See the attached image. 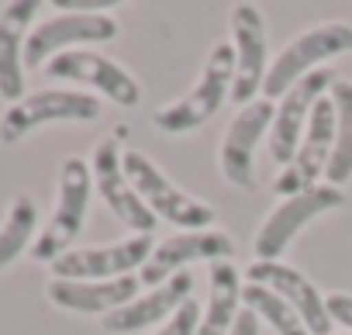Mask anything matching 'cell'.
<instances>
[{"mask_svg": "<svg viewBox=\"0 0 352 335\" xmlns=\"http://www.w3.org/2000/svg\"><path fill=\"white\" fill-rule=\"evenodd\" d=\"M121 166H124L128 184L135 187V194L145 201V208L155 218L184 228V232H204V228L214 225V208L190 197V194H184L148 155H142L135 149L121 152Z\"/></svg>", "mask_w": 352, "mask_h": 335, "instance_id": "6da1fadb", "label": "cell"}, {"mask_svg": "<svg viewBox=\"0 0 352 335\" xmlns=\"http://www.w3.org/2000/svg\"><path fill=\"white\" fill-rule=\"evenodd\" d=\"M232 83H235V45L218 42L211 49L194 90L184 100L155 111V128H162L166 135L197 131L201 125H208L221 111L225 100H232Z\"/></svg>", "mask_w": 352, "mask_h": 335, "instance_id": "7a4b0ae2", "label": "cell"}, {"mask_svg": "<svg viewBox=\"0 0 352 335\" xmlns=\"http://www.w3.org/2000/svg\"><path fill=\"white\" fill-rule=\"evenodd\" d=\"M90 187H94L90 166L80 155H69L63 162V170H59V201H56V211H52L45 232L32 242V256L38 263H56L80 239L83 221H87V208H90Z\"/></svg>", "mask_w": 352, "mask_h": 335, "instance_id": "3957f363", "label": "cell"}, {"mask_svg": "<svg viewBox=\"0 0 352 335\" xmlns=\"http://www.w3.org/2000/svg\"><path fill=\"white\" fill-rule=\"evenodd\" d=\"M345 52H352V28L345 21H328V25H318V28L290 39L283 45V52L270 63V73L263 83L266 100L273 104V97H283L294 83L311 76L314 66H321L324 59L345 56Z\"/></svg>", "mask_w": 352, "mask_h": 335, "instance_id": "277c9868", "label": "cell"}, {"mask_svg": "<svg viewBox=\"0 0 352 335\" xmlns=\"http://www.w3.org/2000/svg\"><path fill=\"white\" fill-rule=\"evenodd\" d=\"M342 204H345V191L342 187H331V184H318V187H311V191H304L297 197L280 201L270 211V218L263 221V228H259V235L252 242L256 259L276 263L304 225H311L314 218H321V215H328V211H335Z\"/></svg>", "mask_w": 352, "mask_h": 335, "instance_id": "5b68a950", "label": "cell"}, {"mask_svg": "<svg viewBox=\"0 0 352 335\" xmlns=\"http://www.w3.org/2000/svg\"><path fill=\"white\" fill-rule=\"evenodd\" d=\"M100 118V100L80 90H38L18 104H11L0 118V142L14 145L28 131L52 121H94Z\"/></svg>", "mask_w": 352, "mask_h": 335, "instance_id": "8992f818", "label": "cell"}, {"mask_svg": "<svg viewBox=\"0 0 352 335\" xmlns=\"http://www.w3.org/2000/svg\"><path fill=\"white\" fill-rule=\"evenodd\" d=\"M331 145H335V104L324 94L314 104V111H311V121H307V131L300 138L297 155L290 159V166H283L280 177L273 180V191L287 201V197H297V194L318 187V180L328 170Z\"/></svg>", "mask_w": 352, "mask_h": 335, "instance_id": "52a82bcc", "label": "cell"}, {"mask_svg": "<svg viewBox=\"0 0 352 335\" xmlns=\"http://www.w3.org/2000/svg\"><path fill=\"white\" fill-rule=\"evenodd\" d=\"M235 256V242L228 232L221 228H204V232H176L169 239H162L145 270H142V283H152V287H162L169 277L184 273L187 263H225Z\"/></svg>", "mask_w": 352, "mask_h": 335, "instance_id": "ba28073f", "label": "cell"}, {"mask_svg": "<svg viewBox=\"0 0 352 335\" xmlns=\"http://www.w3.org/2000/svg\"><path fill=\"white\" fill-rule=\"evenodd\" d=\"M152 249V235H131L97 249H69L52 263V280H121L131 277L135 266H145Z\"/></svg>", "mask_w": 352, "mask_h": 335, "instance_id": "9c48e42d", "label": "cell"}, {"mask_svg": "<svg viewBox=\"0 0 352 335\" xmlns=\"http://www.w3.org/2000/svg\"><path fill=\"white\" fill-rule=\"evenodd\" d=\"M232 45H235V83L232 100L239 107L252 104L263 94L270 73V49H266V25L256 4H235L232 11Z\"/></svg>", "mask_w": 352, "mask_h": 335, "instance_id": "30bf717a", "label": "cell"}, {"mask_svg": "<svg viewBox=\"0 0 352 335\" xmlns=\"http://www.w3.org/2000/svg\"><path fill=\"white\" fill-rule=\"evenodd\" d=\"M331 76L328 69H314L311 76H304L300 83H294L283 97H280V107L273 114V128H270V155L273 162L280 166H290V159L297 155L300 149V138L307 131V121H311V111L314 104L331 90Z\"/></svg>", "mask_w": 352, "mask_h": 335, "instance_id": "8fae6325", "label": "cell"}, {"mask_svg": "<svg viewBox=\"0 0 352 335\" xmlns=\"http://www.w3.org/2000/svg\"><path fill=\"white\" fill-rule=\"evenodd\" d=\"M49 76H56V80H73V83H87V87H94V90H100L107 100H114L118 107H135L138 104V97H142V87L135 83V76L121 66V63H114V59H107V56H100V52H87V49H66V52H59L56 59H49Z\"/></svg>", "mask_w": 352, "mask_h": 335, "instance_id": "7c38bea8", "label": "cell"}, {"mask_svg": "<svg viewBox=\"0 0 352 335\" xmlns=\"http://www.w3.org/2000/svg\"><path fill=\"white\" fill-rule=\"evenodd\" d=\"M118 35V21L111 14H59L32 28L25 42V66L38 69L42 63L66 52V45L80 42H111Z\"/></svg>", "mask_w": 352, "mask_h": 335, "instance_id": "4fadbf2b", "label": "cell"}, {"mask_svg": "<svg viewBox=\"0 0 352 335\" xmlns=\"http://www.w3.org/2000/svg\"><path fill=\"white\" fill-rule=\"evenodd\" d=\"M273 114L276 111H273L270 100H252V104L239 107V114L232 118L225 142H221V173L232 187H239V191L256 187L252 155H256V145L263 142V135H270Z\"/></svg>", "mask_w": 352, "mask_h": 335, "instance_id": "5bb4252c", "label": "cell"}, {"mask_svg": "<svg viewBox=\"0 0 352 335\" xmlns=\"http://www.w3.org/2000/svg\"><path fill=\"white\" fill-rule=\"evenodd\" d=\"M94 187L104 197L107 211H114V218L121 225H128L135 235H152L159 218L145 208V201L128 184L124 166H121V152H118V145L111 138L94 149Z\"/></svg>", "mask_w": 352, "mask_h": 335, "instance_id": "9a60e30c", "label": "cell"}, {"mask_svg": "<svg viewBox=\"0 0 352 335\" xmlns=\"http://www.w3.org/2000/svg\"><path fill=\"white\" fill-rule=\"evenodd\" d=\"M249 283H259V287H270L273 294H280L307 325L311 335H331V314H328V297L297 270V266H287V263H263L256 259L249 266Z\"/></svg>", "mask_w": 352, "mask_h": 335, "instance_id": "2e32d148", "label": "cell"}, {"mask_svg": "<svg viewBox=\"0 0 352 335\" xmlns=\"http://www.w3.org/2000/svg\"><path fill=\"white\" fill-rule=\"evenodd\" d=\"M194 294V273H176L169 277L162 287H152L148 294H138L135 301H128L124 307L111 311L104 318L107 332H135V328H148L159 321H169L176 311H180Z\"/></svg>", "mask_w": 352, "mask_h": 335, "instance_id": "e0dca14e", "label": "cell"}, {"mask_svg": "<svg viewBox=\"0 0 352 335\" xmlns=\"http://www.w3.org/2000/svg\"><path fill=\"white\" fill-rule=\"evenodd\" d=\"M38 14V0H14L0 11V97L25 100V42L32 18Z\"/></svg>", "mask_w": 352, "mask_h": 335, "instance_id": "ac0fdd59", "label": "cell"}, {"mask_svg": "<svg viewBox=\"0 0 352 335\" xmlns=\"http://www.w3.org/2000/svg\"><path fill=\"white\" fill-rule=\"evenodd\" d=\"M138 277H121V280H52L45 287L49 301L66 307V311H80V314H111L118 307H124L128 301H135L138 294Z\"/></svg>", "mask_w": 352, "mask_h": 335, "instance_id": "d6986e66", "label": "cell"}, {"mask_svg": "<svg viewBox=\"0 0 352 335\" xmlns=\"http://www.w3.org/2000/svg\"><path fill=\"white\" fill-rule=\"evenodd\" d=\"M242 314V277L232 266V259L225 263H211L208 266V307L201 314V328L197 335H228L235 328Z\"/></svg>", "mask_w": 352, "mask_h": 335, "instance_id": "ffe728a7", "label": "cell"}, {"mask_svg": "<svg viewBox=\"0 0 352 335\" xmlns=\"http://www.w3.org/2000/svg\"><path fill=\"white\" fill-rule=\"evenodd\" d=\"M328 97L335 104V145L324 177L331 187H342L352 177V80H335Z\"/></svg>", "mask_w": 352, "mask_h": 335, "instance_id": "44dd1931", "label": "cell"}, {"mask_svg": "<svg viewBox=\"0 0 352 335\" xmlns=\"http://www.w3.org/2000/svg\"><path fill=\"white\" fill-rule=\"evenodd\" d=\"M242 304H245L259 321H266L276 335H311L307 325H304V318H300L280 294H273L270 287L245 283V287H242Z\"/></svg>", "mask_w": 352, "mask_h": 335, "instance_id": "7402d4cb", "label": "cell"}, {"mask_svg": "<svg viewBox=\"0 0 352 335\" xmlns=\"http://www.w3.org/2000/svg\"><path fill=\"white\" fill-rule=\"evenodd\" d=\"M35 225H38V211L35 201L28 194H18L8 208V218L0 225V270L11 266L35 239Z\"/></svg>", "mask_w": 352, "mask_h": 335, "instance_id": "603a6c76", "label": "cell"}, {"mask_svg": "<svg viewBox=\"0 0 352 335\" xmlns=\"http://www.w3.org/2000/svg\"><path fill=\"white\" fill-rule=\"evenodd\" d=\"M201 314H204V307L190 297L180 311H176L169 321H162V328H155L152 335H197V328H201Z\"/></svg>", "mask_w": 352, "mask_h": 335, "instance_id": "cb8c5ba5", "label": "cell"}, {"mask_svg": "<svg viewBox=\"0 0 352 335\" xmlns=\"http://www.w3.org/2000/svg\"><path fill=\"white\" fill-rule=\"evenodd\" d=\"M63 14H107L114 4L111 0H56Z\"/></svg>", "mask_w": 352, "mask_h": 335, "instance_id": "d4e9b609", "label": "cell"}, {"mask_svg": "<svg viewBox=\"0 0 352 335\" xmlns=\"http://www.w3.org/2000/svg\"><path fill=\"white\" fill-rule=\"evenodd\" d=\"M328 314L352 332V294H328Z\"/></svg>", "mask_w": 352, "mask_h": 335, "instance_id": "484cf974", "label": "cell"}, {"mask_svg": "<svg viewBox=\"0 0 352 335\" xmlns=\"http://www.w3.org/2000/svg\"><path fill=\"white\" fill-rule=\"evenodd\" d=\"M228 335H259V318L245 307V311L239 314V321H235V328H232Z\"/></svg>", "mask_w": 352, "mask_h": 335, "instance_id": "4316f807", "label": "cell"}, {"mask_svg": "<svg viewBox=\"0 0 352 335\" xmlns=\"http://www.w3.org/2000/svg\"><path fill=\"white\" fill-rule=\"evenodd\" d=\"M345 335H352V332H345Z\"/></svg>", "mask_w": 352, "mask_h": 335, "instance_id": "83f0119b", "label": "cell"}]
</instances>
